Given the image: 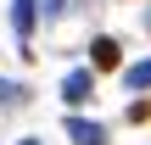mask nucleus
<instances>
[{
    "label": "nucleus",
    "instance_id": "f03ea898",
    "mask_svg": "<svg viewBox=\"0 0 151 145\" xmlns=\"http://www.w3.org/2000/svg\"><path fill=\"white\" fill-rule=\"evenodd\" d=\"M34 22H39V0H11V28H17V39H22V45H28Z\"/></svg>",
    "mask_w": 151,
    "mask_h": 145
},
{
    "label": "nucleus",
    "instance_id": "39448f33",
    "mask_svg": "<svg viewBox=\"0 0 151 145\" xmlns=\"http://www.w3.org/2000/svg\"><path fill=\"white\" fill-rule=\"evenodd\" d=\"M90 56H95V67H118V39H106V34H101V39L90 45Z\"/></svg>",
    "mask_w": 151,
    "mask_h": 145
},
{
    "label": "nucleus",
    "instance_id": "423d86ee",
    "mask_svg": "<svg viewBox=\"0 0 151 145\" xmlns=\"http://www.w3.org/2000/svg\"><path fill=\"white\" fill-rule=\"evenodd\" d=\"M22 101H28V89L17 78H0V106H22Z\"/></svg>",
    "mask_w": 151,
    "mask_h": 145
},
{
    "label": "nucleus",
    "instance_id": "7ed1b4c3",
    "mask_svg": "<svg viewBox=\"0 0 151 145\" xmlns=\"http://www.w3.org/2000/svg\"><path fill=\"white\" fill-rule=\"evenodd\" d=\"M67 140L73 145H106V129L90 123V117H67Z\"/></svg>",
    "mask_w": 151,
    "mask_h": 145
},
{
    "label": "nucleus",
    "instance_id": "20e7f679",
    "mask_svg": "<svg viewBox=\"0 0 151 145\" xmlns=\"http://www.w3.org/2000/svg\"><path fill=\"white\" fill-rule=\"evenodd\" d=\"M123 84H129V95H146V89H151V56H146V61H134V67L123 73Z\"/></svg>",
    "mask_w": 151,
    "mask_h": 145
},
{
    "label": "nucleus",
    "instance_id": "f257e3e1",
    "mask_svg": "<svg viewBox=\"0 0 151 145\" xmlns=\"http://www.w3.org/2000/svg\"><path fill=\"white\" fill-rule=\"evenodd\" d=\"M90 95H95V73H90V67H73V73L62 78V101H67V106H84Z\"/></svg>",
    "mask_w": 151,
    "mask_h": 145
},
{
    "label": "nucleus",
    "instance_id": "0eeeda50",
    "mask_svg": "<svg viewBox=\"0 0 151 145\" xmlns=\"http://www.w3.org/2000/svg\"><path fill=\"white\" fill-rule=\"evenodd\" d=\"M17 145H45V140H17Z\"/></svg>",
    "mask_w": 151,
    "mask_h": 145
}]
</instances>
